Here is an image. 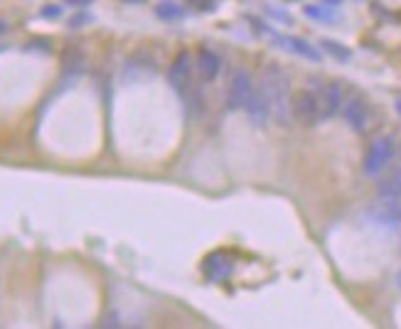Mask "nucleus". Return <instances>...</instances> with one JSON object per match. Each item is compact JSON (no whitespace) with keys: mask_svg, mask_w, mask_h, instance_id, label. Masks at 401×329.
I'll return each instance as SVG.
<instances>
[{"mask_svg":"<svg viewBox=\"0 0 401 329\" xmlns=\"http://www.w3.org/2000/svg\"><path fill=\"white\" fill-rule=\"evenodd\" d=\"M193 67L195 61L190 52H177L175 59L168 67V84L177 91L180 96L193 94Z\"/></svg>","mask_w":401,"mask_h":329,"instance_id":"4","label":"nucleus"},{"mask_svg":"<svg viewBox=\"0 0 401 329\" xmlns=\"http://www.w3.org/2000/svg\"><path fill=\"white\" fill-rule=\"evenodd\" d=\"M254 79L246 69H237L232 74V81H229V89H226V111H242L249 101L251 91H254Z\"/></svg>","mask_w":401,"mask_h":329,"instance_id":"5","label":"nucleus"},{"mask_svg":"<svg viewBox=\"0 0 401 329\" xmlns=\"http://www.w3.org/2000/svg\"><path fill=\"white\" fill-rule=\"evenodd\" d=\"M396 157V146L391 135H377V138L369 143L367 152H364V160H362V170L367 177H379L389 168Z\"/></svg>","mask_w":401,"mask_h":329,"instance_id":"2","label":"nucleus"},{"mask_svg":"<svg viewBox=\"0 0 401 329\" xmlns=\"http://www.w3.org/2000/svg\"><path fill=\"white\" fill-rule=\"evenodd\" d=\"M325 3H330V6H338L340 0H325Z\"/></svg>","mask_w":401,"mask_h":329,"instance_id":"22","label":"nucleus"},{"mask_svg":"<svg viewBox=\"0 0 401 329\" xmlns=\"http://www.w3.org/2000/svg\"><path fill=\"white\" fill-rule=\"evenodd\" d=\"M202 273L207 280H212V283H219V280H224L226 275L232 273V258L226 256V253H212V256L204 258L202 263Z\"/></svg>","mask_w":401,"mask_h":329,"instance_id":"10","label":"nucleus"},{"mask_svg":"<svg viewBox=\"0 0 401 329\" xmlns=\"http://www.w3.org/2000/svg\"><path fill=\"white\" fill-rule=\"evenodd\" d=\"M67 6H72V8H84V6H89L91 0H64Z\"/></svg>","mask_w":401,"mask_h":329,"instance_id":"19","label":"nucleus"},{"mask_svg":"<svg viewBox=\"0 0 401 329\" xmlns=\"http://www.w3.org/2000/svg\"><path fill=\"white\" fill-rule=\"evenodd\" d=\"M342 116H345L347 126L355 133H367L369 123H372V108H369V103L362 96H352V99H345Z\"/></svg>","mask_w":401,"mask_h":329,"instance_id":"6","label":"nucleus"},{"mask_svg":"<svg viewBox=\"0 0 401 329\" xmlns=\"http://www.w3.org/2000/svg\"><path fill=\"white\" fill-rule=\"evenodd\" d=\"M195 69L199 72V77L204 81H215L222 72V59L215 50H209V47H199L197 50V57H195Z\"/></svg>","mask_w":401,"mask_h":329,"instance_id":"9","label":"nucleus"},{"mask_svg":"<svg viewBox=\"0 0 401 329\" xmlns=\"http://www.w3.org/2000/svg\"><path fill=\"white\" fill-rule=\"evenodd\" d=\"M320 47L325 52H328L330 57H335V59H340V61H347L350 59V50H347L345 45H340V42H335V39H322L320 42Z\"/></svg>","mask_w":401,"mask_h":329,"instance_id":"16","label":"nucleus"},{"mask_svg":"<svg viewBox=\"0 0 401 329\" xmlns=\"http://www.w3.org/2000/svg\"><path fill=\"white\" fill-rule=\"evenodd\" d=\"M244 111H246V116H249V121L254 123L256 128H264L266 123H268V118H271V106H268V99H266L261 86H256V89L251 91Z\"/></svg>","mask_w":401,"mask_h":329,"instance_id":"7","label":"nucleus"},{"mask_svg":"<svg viewBox=\"0 0 401 329\" xmlns=\"http://www.w3.org/2000/svg\"><path fill=\"white\" fill-rule=\"evenodd\" d=\"M126 3H143V0H126Z\"/></svg>","mask_w":401,"mask_h":329,"instance_id":"23","label":"nucleus"},{"mask_svg":"<svg viewBox=\"0 0 401 329\" xmlns=\"http://www.w3.org/2000/svg\"><path fill=\"white\" fill-rule=\"evenodd\" d=\"M293 118L300 123V126H317L320 121H325L322 116V101H320V91L315 89H303L293 96Z\"/></svg>","mask_w":401,"mask_h":329,"instance_id":"3","label":"nucleus"},{"mask_svg":"<svg viewBox=\"0 0 401 329\" xmlns=\"http://www.w3.org/2000/svg\"><path fill=\"white\" fill-rule=\"evenodd\" d=\"M155 15H158L160 20H165V23H173V20H180V17L185 15V10L177 6L175 0H160L158 6H155Z\"/></svg>","mask_w":401,"mask_h":329,"instance_id":"15","label":"nucleus"},{"mask_svg":"<svg viewBox=\"0 0 401 329\" xmlns=\"http://www.w3.org/2000/svg\"><path fill=\"white\" fill-rule=\"evenodd\" d=\"M320 101H322V116L325 118H333L338 111H342L345 106V94H342V86L338 81L328 84L325 89L320 91Z\"/></svg>","mask_w":401,"mask_h":329,"instance_id":"11","label":"nucleus"},{"mask_svg":"<svg viewBox=\"0 0 401 329\" xmlns=\"http://www.w3.org/2000/svg\"><path fill=\"white\" fill-rule=\"evenodd\" d=\"M59 15H62V8L59 6H47L42 10V17H59Z\"/></svg>","mask_w":401,"mask_h":329,"instance_id":"17","label":"nucleus"},{"mask_svg":"<svg viewBox=\"0 0 401 329\" xmlns=\"http://www.w3.org/2000/svg\"><path fill=\"white\" fill-rule=\"evenodd\" d=\"M84 64H86L84 52H81L79 47H69V50L64 52V57H62L64 77H77V74H81L84 72Z\"/></svg>","mask_w":401,"mask_h":329,"instance_id":"13","label":"nucleus"},{"mask_svg":"<svg viewBox=\"0 0 401 329\" xmlns=\"http://www.w3.org/2000/svg\"><path fill=\"white\" fill-rule=\"evenodd\" d=\"M259 86L264 89L268 106H271V118L278 126H288L293 118V96H291V79L278 64H268L261 74Z\"/></svg>","mask_w":401,"mask_h":329,"instance_id":"1","label":"nucleus"},{"mask_svg":"<svg viewBox=\"0 0 401 329\" xmlns=\"http://www.w3.org/2000/svg\"><path fill=\"white\" fill-rule=\"evenodd\" d=\"M0 50H3V47H0Z\"/></svg>","mask_w":401,"mask_h":329,"instance_id":"26","label":"nucleus"},{"mask_svg":"<svg viewBox=\"0 0 401 329\" xmlns=\"http://www.w3.org/2000/svg\"><path fill=\"white\" fill-rule=\"evenodd\" d=\"M399 283H401V278H399Z\"/></svg>","mask_w":401,"mask_h":329,"instance_id":"25","label":"nucleus"},{"mask_svg":"<svg viewBox=\"0 0 401 329\" xmlns=\"http://www.w3.org/2000/svg\"><path fill=\"white\" fill-rule=\"evenodd\" d=\"M6 32H8V23H6V20H0V37H3Z\"/></svg>","mask_w":401,"mask_h":329,"instance_id":"20","label":"nucleus"},{"mask_svg":"<svg viewBox=\"0 0 401 329\" xmlns=\"http://www.w3.org/2000/svg\"><path fill=\"white\" fill-rule=\"evenodd\" d=\"M193 3H197L199 6V10H215V3H212V0H193Z\"/></svg>","mask_w":401,"mask_h":329,"instance_id":"18","label":"nucleus"},{"mask_svg":"<svg viewBox=\"0 0 401 329\" xmlns=\"http://www.w3.org/2000/svg\"><path fill=\"white\" fill-rule=\"evenodd\" d=\"M286 3H298V0H286Z\"/></svg>","mask_w":401,"mask_h":329,"instance_id":"24","label":"nucleus"},{"mask_svg":"<svg viewBox=\"0 0 401 329\" xmlns=\"http://www.w3.org/2000/svg\"><path fill=\"white\" fill-rule=\"evenodd\" d=\"M379 197L387 199V201L401 199V160H396V165L391 168V172L382 179V184H379Z\"/></svg>","mask_w":401,"mask_h":329,"instance_id":"12","label":"nucleus"},{"mask_svg":"<svg viewBox=\"0 0 401 329\" xmlns=\"http://www.w3.org/2000/svg\"><path fill=\"white\" fill-rule=\"evenodd\" d=\"M394 106H396V111H399V116H401V99H396V103H394Z\"/></svg>","mask_w":401,"mask_h":329,"instance_id":"21","label":"nucleus"},{"mask_svg":"<svg viewBox=\"0 0 401 329\" xmlns=\"http://www.w3.org/2000/svg\"><path fill=\"white\" fill-rule=\"evenodd\" d=\"M276 45H281V50L286 52H293V54L303 57L308 61H320V52L303 37H295V34H273Z\"/></svg>","mask_w":401,"mask_h":329,"instance_id":"8","label":"nucleus"},{"mask_svg":"<svg viewBox=\"0 0 401 329\" xmlns=\"http://www.w3.org/2000/svg\"><path fill=\"white\" fill-rule=\"evenodd\" d=\"M303 12H305V17L317 20V23H338V20H340V12L335 10V6H330V8H325V6H305Z\"/></svg>","mask_w":401,"mask_h":329,"instance_id":"14","label":"nucleus"}]
</instances>
